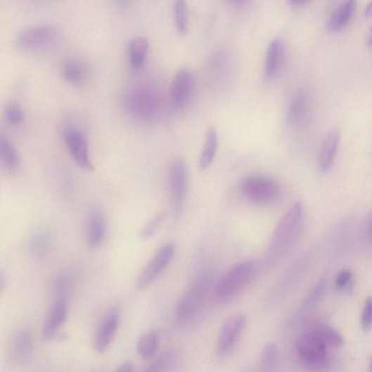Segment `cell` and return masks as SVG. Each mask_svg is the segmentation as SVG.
Returning a JSON list of instances; mask_svg holds the SVG:
<instances>
[{"mask_svg":"<svg viewBox=\"0 0 372 372\" xmlns=\"http://www.w3.org/2000/svg\"><path fill=\"white\" fill-rule=\"evenodd\" d=\"M63 139L73 160L79 167L86 171H92L94 165L91 161L89 143L80 131L72 127L65 129Z\"/></svg>","mask_w":372,"mask_h":372,"instance_id":"11","label":"cell"},{"mask_svg":"<svg viewBox=\"0 0 372 372\" xmlns=\"http://www.w3.org/2000/svg\"><path fill=\"white\" fill-rule=\"evenodd\" d=\"M68 316V304L63 297L54 303L49 316L44 324L43 336L46 340L53 338L67 321Z\"/></svg>","mask_w":372,"mask_h":372,"instance_id":"14","label":"cell"},{"mask_svg":"<svg viewBox=\"0 0 372 372\" xmlns=\"http://www.w3.org/2000/svg\"><path fill=\"white\" fill-rule=\"evenodd\" d=\"M369 231H370V233H371V236L372 237V217H371V221H370Z\"/></svg>","mask_w":372,"mask_h":372,"instance_id":"41","label":"cell"},{"mask_svg":"<svg viewBox=\"0 0 372 372\" xmlns=\"http://www.w3.org/2000/svg\"><path fill=\"white\" fill-rule=\"evenodd\" d=\"M356 9V2L345 1L341 3L333 12L328 27L332 32H339L344 29L351 21Z\"/></svg>","mask_w":372,"mask_h":372,"instance_id":"20","label":"cell"},{"mask_svg":"<svg viewBox=\"0 0 372 372\" xmlns=\"http://www.w3.org/2000/svg\"><path fill=\"white\" fill-rule=\"evenodd\" d=\"M369 372H372V357L371 359L370 365H369Z\"/></svg>","mask_w":372,"mask_h":372,"instance_id":"42","label":"cell"},{"mask_svg":"<svg viewBox=\"0 0 372 372\" xmlns=\"http://www.w3.org/2000/svg\"><path fill=\"white\" fill-rule=\"evenodd\" d=\"M213 280L208 274L196 276L183 293L176 309V319L187 324L200 313L212 288Z\"/></svg>","mask_w":372,"mask_h":372,"instance_id":"2","label":"cell"},{"mask_svg":"<svg viewBox=\"0 0 372 372\" xmlns=\"http://www.w3.org/2000/svg\"><path fill=\"white\" fill-rule=\"evenodd\" d=\"M4 115L6 120L13 125L19 124L25 120L23 110L13 102L7 103L4 109Z\"/></svg>","mask_w":372,"mask_h":372,"instance_id":"32","label":"cell"},{"mask_svg":"<svg viewBox=\"0 0 372 372\" xmlns=\"http://www.w3.org/2000/svg\"><path fill=\"white\" fill-rule=\"evenodd\" d=\"M149 47V41L144 36H137L129 40L127 46V54L131 68L137 70L143 68Z\"/></svg>","mask_w":372,"mask_h":372,"instance_id":"18","label":"cell"},{"mask_svg":"<svg viewBox=\"0 0 372 372\" xmlns=\"http://www.w3.org/2000/svg\"><path fill=\"white\" fill-rule=\"evenodd\" d=\"M58 34V29L53 25H37L19 32L15 41L21 49L36 51L52 45Z\"/></svg>","mask_w":372,"mask_h":372,"instance_id":"6","label":"cell"},{"mask_svg":"<svg viewBox=\"0 0 372 372\" xmlns=\"http://www.w3.org/2000/svg\"><path fill=\"white\" fill-rule=\"evenodd\" d=\"M284 46L283 42L275 39L272 40L269 46L266 61H265V75L267 79L274 77L281 68L284 59Z\"/></svg>","mask_w":372,"mask_h":372,"instance_id":"19","label":"cell"},{"mask_svg":"<svg viewBox=\"0 0 372 372\" xmlns=\"http://www.w3.org/2000/svg\"><path fill=\"white\" fill-rule=\"evenodd\" d=\"M317 331L323 342L328 347H339L345 343L342 334L333 327L323 326L319 328Z\"/></svg>","mask_w":372,"mask_h":372,"instance_id":"28","label":"cell"},{"mask_svg":"<svg viewBox=\"0 0 372 372\" xmlns=\"http://www.w3.org/2000/svg\"><path fill=\"white\" fill-rule=\"evenodd\" d=\"M176 358V353L167 351L153 361L142 372H165Z\"/></svg>","mask_w":372,"mask_h":372,"instance_id":"29","label":"cell"},{"mask_svg":"<svg viewBox=\"0 0 372 372\" xmlns=\"http://www.w3.org/2000/svg\"><path fill=\"white\" fill-rule=\"evenodd\" d=\"M106 233V219L104 214L99 211H94L87 221L86 242L91 249L101 246Z\"/></svg>","mask_w":372,"mask_h":372,"instance_id":"15","label":"cell"},{"mask_svg":"<svg viewBox=\"0 0 372 372\" xmlns=\"http://www.w3.org/2000/svg\"><path fill=\"white\" fill-rule=\"evenodd\" d=\"M218 136L217 130L211 127L207 130L203 144L199 166L202 169H207L213 162L217 154Z\"/></svg>","mask_w":372,"mask_h":372,"instance_id":"25","label":"cell"},{"mask_svg":"<svg viewBox=\"0 0 372 372\" xmlns=\"http://www.w3.org/2000/svg\"><path fill=\"white\" fill-rule=\"evenodd\" d=\"M33 337L26 328L19 330L12 341V353L16 359L25 360L32 352Z\"/></svg>","mask_w":372,"mask_h":372,"instance_id":"21","label":"cell"},{"mask_svg":"<svg viewBox=\"0 0 372 372\" xmlns=\"http://www.w3.org/2000/svg\"><path fill=\"white\" fill-rule=\"evenodd\" d=\"M75 275L72 273L65 272L57 276L53 281L56 290L63 293L67 292L74 283Z\"/></svg>","mask_w":372,"mask_h":372,"instance_id":"33","label":"cell"},{"mask_svg":"<svg viewBox=\"0 0 372 372\" xmlns=\"http://www.w3.org/2000/svg\"><path fill=\"white\" fill-rule=\"evenodd\" d=\"M160 344V338L155 331H149L143 334L137 344V352L144 361L154 358L157 354Z\"/></svg>","mask_w":372,"mask_h":372,"instance_id":"22","label":"cell"},{"mask_svg":"<svg viewBox=\"0 0 372 372\" xmlns=\"http://www.w3.org/2000/svg\"><path fill=\"white\" fill-rule=\"evenodd\" d=\"M290 4L295 7H301L308 4V1H304V0H292Z\"/></svg>","mask_w":372,"mask_h":372,"instance_id":"38","label":"cell"},{"mask_svg":"<svg viewBox=\"0 0 372 372\" xmlns=\"http://www.w3.org/2000/svg\"><path fill=\"white\" fill-rule=\"evenodd\" d=\"M165 218L166 213L165 212H161L153 217L142 229L141 237L143 239H148L154 236L163 224Z\"/></svg>","mask_w":372,"mask_h":372,"instance_id":"31","label":"cell"},{"mask_svg":"<svg viewBox=\"0 0 372 372\" xmlns=\"http://www.w3.org/2000/svg\"><path fill=\"white\" fill-rule=\"evenodd\" d=\"M310 95L301 89L293 96L288 110V121L292 125H297L307 116L310 107Z\"/></svg>","mask_w":372,"mask_h":372,"instance_id":"16","label":"cell"},{"mask_svg":"<svg viewBox=\"0 0 372 372\" xmlns=\"http://www.w3.org/2000/svg\"><path fill=\"white\" fill-rule=\"evenodd\" d=\"M279 353L277 345L269 342L262 349L258 372H278Z\"/></svg>","mask_w":372,"mask_h":372,"instance_id":"26","label":"cell"},{"mask_svg":"<svg viewBox=\"0 0 372 372\" xmlns=\"http://www.w3.org/2000/svg\"><path fill=\"white\" fill-rule=\"evenodd\" d=\"M255 271L253 262H243L234 266L217 284L214 290L216 298L221 302L233 298L250 282Z\"/></svg>","mask_w":372,"mask_h":372,"instance_id":"4","label":"cell"},{"mask_svg":"<svg viewBox=\"0 0 372 372\" xmlns=\"http://www.w3.org/2000/svg\"><path fill=\"white\" fill-rule=\"evenodd\" d=\"M176 252L177 246L172 243L160 247L139 275L136 281L137 288L143 290L150 286L168 267Z\"/></svg>","mask_w":372,"mask_h":372,"instance_id":"8","label":"cell"},{"mask_svg":"<svg viewBox=\"0 0 372 372\" xmlns=\"http://www.w3.org/2000/svg\"><path fill=\"white\" fill-rule=\"evenodd\" d=\"M361 326L364 331L372 327V296L367 298L361 316Z\"/></svg>","mask_w":372,"mask_h":372,"instance_id":"35","label":"cell"},{"mask_svg":"<svg viewBox=\"0 0 372 372\" xmlns=\"http://www.w3.org/2000/svg\"><path fill=\"white\" fill-rule=\"evenodd\" d=\"M193 77L187 68L180 70L174 76L170 86V100L177 109L184 108L188 103L193 92Z\"/></svg>","mask_w":372,"mask_h":372,"instance_id":"12","label":"cell"},{"mask_svg":"<svg viewBox=\"0 0 372 372\" xmlns=\"http://www.w3.org/2000/svg\"><path fill=\"white\" fill-rule=\"evenodd\" d=\"M174 25L179 33L185 35L188 31V11L185 1L179 0L174 4L173 8Z\"/></svg>","mask_w":372,"mask_h":372,"instance_id":"27","label":"cell"},{"mask_svg":"<svg viewBox=\"0 0 372 372\" xmlns=\"http://www.w3.org/2000/svg\"><path fill=\"white\" fill-rule=\"evenodd\" d=\"M365 15L366 16H371L372 15V3H371L365 11Z\"/></svg>","mask_w":372,"mask_h":372,"instance_id":"40","label":"cell"},{"mask_svg":"<svg viewBox=\"0 0 372 372\" xmlns=\"http://www.w3.org/2000/svg\"><path fill=\"white\" fill-rule=\"evenodd\" d=\"M124 106L128 114L141 122L154 120L161 108V97L154 86L140 84L126 94Z\"/></svg>","mask_w":372,"mask_h":372,"instance_id":"3","label":"cell"},{"mask_svg":"<svg viewBox=\"0 0 372 372\" xmlns=\"http://www.w3.org/2000/svg\"><path fill=\"white\" fill-rule=\"evenodd\" d=\"M240 189L248 200L257 204L274 200L280 191L279 186L274 179L261 174L245 179L240 185Z\"/></svg>","mask_w":372,"mask_h":372,"instance_id":"9","label":"cell"},{"mask_svg":"<svg viewBox=\"0 0 372 372\" xmlns=\"http://www.w3.org/2000/svg\"><path fill=\"white\" fill-rule=\"evenodd\" d=\"M303 217V206L295 203L278 223L269 245V259H278L286 255L295 243L300 232Z\"/></svg>","mask_w":372,"mask_h":372,"instance_id":"1","label":"cell"},{"mask_svg":"<svg viewBox=\"0 0 372 372\" xmlns=\"http://www.w3.org/2000/svg\"><path fill=\"white\" fill-rule=\"evenodd\" d=\"M168 180L172 211L178 218L182 214L188 190V167L183 159L177 158L170 162Z\"/></svg>","mask_w":372,"mask_h":372,"instance_id":"5","label":"cell"},{"mask_svg":"<svg viewBox=\"0 0 372 372\" xmlns=\"http://www.w3.org/2000/svg\"><path fill=\"white\" fill-rule=\"evenodd\" d=\"M353 277L354 274L351 270H343L340 271L335 279L336 288L342 292L348 291L349 288L351 287Z\"/></svg>","mask_w":372,"mask_h":372,"instance_id":"34","label":"cell"},{"mask_svg":"<svg viewBox=\"0 0 372 372\" xmlns=\"http://www.w3.org/2000/svg\"><path fill=\"white\" fill-rule=\"evenodd\" d=\"M120 316L117 312L109 314L102 322L97 332L94 346L98 353L103 354L110 347L117 333Z\"/></svg>","mask_w":372,"mask_h":372,"instance_id":"13","label":"cell"},{"mask_svg":"<svg viewBox=\"0 0 372 372\" xmlns=\"http://www.w3.org/2000/svg\"><path fill=\"white\" fill-rule=\"evenodd\" d=\"M325 286L326 280L324 278L320 279L302 302L301 309L302 311L309 309L321 298Z\"/></svg>","mask_w":372,"mask_h":372,"instance_id":"30","label":"cell"},{"mask_svg":"<svg viewBox=\"0 0 372 372\" xmlns=\"http://www.w3.org/2000/svg\"><path fill=\"white\" fill-rule=\"evenodd\" d=\"M61 72L65 80L75 84L82 83L86 77L84 64L75 58H67L63 61Z\"/></svg>","mask_w":372,"mask_h":372,"instance_id":"24","label":"cell"},{"mask_svg":"<svg viewBox=\"0 0 372 372\" xmlns=\"http://www.w3.org/2000/svg\"><path fill=\"white\" fill-rule=\"evenodd\" d=\"M295 347L298 357L306 364L319 366L327 359L328 347L323 342L317 330L301 335L297 340Z\"/></svg>","mask_w":372,"mask_h":372,"instance_id":"10","label":"cell"},{"mask_svg":"<svg viewBox=\"0 0 372 372\" xmlns=\"http://www.w3.org/2000/svg\"><path fill=\"white\" fill-rule=\"evenodd\" d=\"M366 40H367L368 45L372 46V26L369 29V31L367 34Z\"/></svg>","mask_w":372,"mask_h":372,"instance_id":"39","label":"cell"},{"mask_svg":"<svg viewBox=\"0 0 372 372\" xmlns=\"http://www.w3.org/2000/svg\"><path fill=\"white\" fill-rule=\"evenodd\" d=\"M340 141V134L337 129L331 130L324 139L319 157V165L323 172H327L331 168Z\"/></svg>","mask_w":372,"mask_h":372,"instance_id":"17","label":"cell"},{"mask_svg":"<svg viewBox=\"0 0 372 372\" xmlns=\"http://www.w3.org/2000/svg\"><path fill=\"white\" fill-rule=\"evenodd\" d=\"M0 157L4 166L8 171L14 172L20 168V161L17 150L8 136L4 133L0 134Z\"/></svg>","mask_w":372,"mask_h":372,"instance_id":"23","label":"cell"},{"mask_svg":"<svg viewBox=\"0 0 372 372\" xmlns=\"http://www.w3.org/2000/svg\"><path fill=\"white\" fill-rule=\"evenodd\" d=\"M248 322L245 314L239 313L228 317L219 331L216 354L220 359H225L234 348L243 334Z\"/></svg>","mask_w":372,"mask_h":372,"instance_id":"7","label":"cell"},{"mask_svg":"<svg viewBox=\"0 0 372 372\" xmlns=\"http://www.w3.org/2000/svg\"><path fill=\"white\" fill-rule=\"evenodd\" d=\"M49 236L46 233H40L34 237L32 243V249L36 254L42 255L46 252L49 245Z\"/></svg>","mask_w":372,"mask_h":372,"instance_id":"36","label":"cell"},{"mask_svg":"<svg viewBox=\"0 0 372 372\" xmlns=\"http://www.w3.org/2000/svg\"><path fill=\"white\" fill-rule=\"evenodd\" d=\"M115 372H134V365L130 361L122 363Z\"/></svg>","mask_w":372,"mask_h":372,"instance_id":"37","label":"cell"}]
</instances>
